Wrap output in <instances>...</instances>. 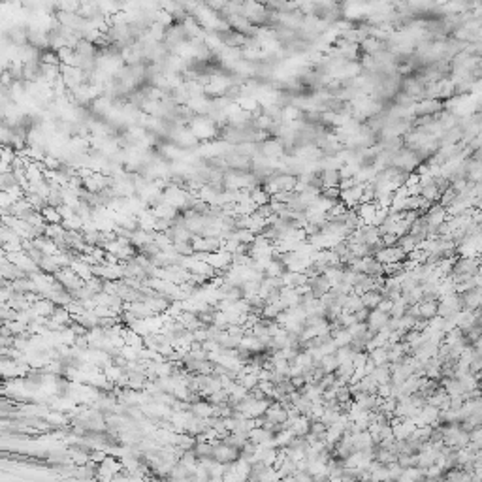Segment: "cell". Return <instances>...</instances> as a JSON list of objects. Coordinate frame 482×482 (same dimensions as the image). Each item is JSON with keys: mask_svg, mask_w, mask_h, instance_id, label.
<instances>
[{"mask_svg": "<svg viewBox=\"0 0 482 482\" xmlns=\"http://www.w3.org/2000/svg\"><path fill=\"white\" fill-rule=\"evenodd\" d=\"M475 316H477V320H475V326H479V328L482 330V307L475 311Z\"/></svg>", "mask_w": 482, "mask_h": 482, "instance_id": "d590c367", "label": "cell"}, {"mask_svg": "<svg viewBox=\"0 0 482 482\" xmlns=\"http://www.w3.org/2000/svg\"><path fill=\"white\" fill-rule=\"evenodd\" d=\"M369 377L375 378L378 386H380V384H388V382H392V365L390 364L378 365V367H375V371H373Z\"/></svg>", "mask_w": 482, "mask_h": 482, "instance_id": "8fae6325", "label": "cell"}, {"mask_svg": "<svg viewBox=\"0 0 482 482\" xmlns=\"http://www.w3.org/2000/svg\"><path fill=\"white\" fill-rule=\"evenodd\" d=\"M382 300V294L377 292V290H373V292H367L362 296V301H364V307L365 309H369V311H375L378 307V303Z\"/></svg>", "mask_w": 482, "mask_h": 482, "instance_id": "2e32d148", "label": "cell"}, {"mask_svg": "<svg viewBox=\"0 0 482 482\" xmlns=\"http://www.w3.org/2000/svg\"><path fill=\"white\" fill-rule=\"evenodd\" d=\"M422 198L424 200H428L430 204H433V202H437V200H441V196H443V192H441V189L433 183V185H428V187H424L422 189Z\"/></svg>", "mask_w": 482, "mask_h": 482, "instance_id": "d6986e66", "label": "cell"}, {"mask_svg": "<svg viewBox=\"0 0 482 482\" xmlns=\"http://www.w3.org/2000/svg\"><path fill=\"white\" fill-rule=\"evenodd\" d=\"M32 309H34V313L38 314V316H45V318H51V314L55 313V309H57V305L53 303L51 300H38L34 305H32Z\"/></svg>", "mask_w": 482, "mask_h": 482, "instance_id": "9c48e42d", "label": "cell"}, {"mask_svg": "<svg viewBox=\"0 0 482 482\" xmlns=\"http://www.w3.org/2000/svg\"><path fill=\"white\" fill-rule=\"evenodd\" d=\"M399 74H411V64L399 66Z\"/></svg>", "mask_w": 482, "mask_h": 482, "instance_id": "8d00e7d4", "label": "cell"}, {"mask_svg": "<svg viewBox=\"0 0 482 482\" xmlns=\"http://www.w3.org/2000/svg\"><path fill=\"white\" fill-rule=\"evenodd\" d=\"M320 179H322V190L332 189V187H339V181H341L339 169H322L320 171Z\"/></svg>", "mask_w": 482, "mask_h": 482, "instance_id": "30bf717a", "label": "cell"}, {"mask_svg": "<svg viewBox=\"0 0 482 482\" xmlns=\"http://www.w3.org/2000/svg\"><path fill=\"white\" fill-rule=\"evenodd\" d=\"M266 420H270V422H273V424H285L288 420L287 409H285L281 403L273 401L272 407L268 409V413H266Z\"/></svg>", "mask_w": 482, "mask_h": 482, "instance_id": "3957f363", "label": "cell"}, {"mask_svg": "<svg viewBox=\"0 0 482 482\" xmlns=\"http://www.w3.org/2000/svg\"><path fill=\"white\" fill-rule=\"evenodd\" d=\"M285 153V145L281 144L279 140H266L262 145V157L266 158H277Z\"/></svg>", "mask_w": 482, "mask_h": 482, "instance_id": "5b68a950", "label": "cell"}, {"mask_svg": "<svg viewBox=\"0 0 482 482\" xmlns=\"http://www.w3.org/2000/svg\"><path fill=\"white\" fill-rule=\"evenodd\" d=\"M57 211H59V215L63 217V222L64 221H68V219H72L74 215H76V209L74 208H70V206H61V208H57Z\"/></svg>", "mask_w": 482, "mask_h": 482, "instance_id": "f1b7e54d", "label": "cell"}, {"mask_svg": "<svg viewBox=\"0 0 482 482\" xmlns=\"http://www.w3.org/2000/svg\"><path fill=\"white\" fill-rule=\"evenodd\" d=\"M234 237L237 239V241H239V243H243V245H252V243L256 241V234H254L252 230H247V228L235 230Z\"/></svg>", "mask_w": 482, "mask_h": 482, "instance_id": "44dd1931", "label": "cell"}, {"mask_svg": "<svg viewBox=\"0 0 482 482\" xmlns=\"http://www.w3.org/2000/svg\"><path fill=\"white\" fill-rule=\"evenodd\" d=\"M251 198H252V202L260 208V206H268V204H272V196L268 194L262 187L258 189H254V190H251Z\"/></svg>", "mask_w": 482, "mask_h": 482, "instance_id": "ffe728a7", "label": "cell"}, {"mask_svg": "<svg viewBox=\"0 0 482 482\" xmlns=\"http://www.w3.org/2000/svg\"><path fill=\"white\" fill-rule=\"evenodd\" d=\"M206 399H208L211 405H226L230 401V392L219 390V392H215V394H211V396H208Z\"/></svg>", "mask_w": 482, "mask_h": 482, "instance_id": "d4e9b609", "label": "cell"}, {"mask_svg": "<svg viewBox=\"0 0 482 482\" xmlns=\"http://www.w3.org/2000/svg\"><path fill=\"white\" fill-rule=\"evenodd\" d=\"M294 439H296V435H294L290 430H283V431H279V433H275V444H277L279 450L290 446Z\"/></svg>", "mask_w": 482, "mask_h": 482, "instance_id": "ac0fdd59", "label": "cell"}, {"mask_svg": "<svg viewBox=\"0 0 482 482\" xmlns=\"http://www.w3.org/2000/svg\"><path fill=\"white\" fill-rule=\"evenodd\" d=\"M258 378H260V380H273V371H270V369H262L260 373H258Z\"/></svg>", "mask_w": 482, "mask_h": 482, "instance_id": "e575fe53", "label": "cell"}, {"mask_svg": "<svg viewBox=\"0 0 482 482\" xmlns=\"http://www.w3.org/2000/svg\"><path fill=\"white\" fill-rule=\"evenodd\" d=\"M375 258L382 266H394V264H403L407 260V254L398 245H394V247H382L380 251H377Z\"/></svg>", "mask_w": 482, "mask_h": 482, "instance_id": "6da1fadb", "label": "cell"}, {"mask_svg": "<svg viewBox=\"0 0 482 482\" xmlns=\"http://www.w3.org/2000/svg\"><path fill=\"white\" fill-rule=\"evenodd\" d=\"M335 356H337L339 364H352L354 362V356H356V351L352 349L351 345L349 347H341Z\"/></svg>", "mask_w": 482, "mask_h": 482, "instance_id": "603a6c76", "label": "cell"}, {"mask_svg": "<svg viewBox=\"0 0 482 482\" xmlns=\"http://www.w3.org/2000/svg\"><path fill=\"white\" fill-rule=\"evenodd\" d=\"M72 272H76V275H78L79 279H83L85 283L87 281H91L92 277H94V273H92V266H89V264H85V262H81L79 258H76V260L72 262Z\"/></svg>", "mask_w": 482, "mask_h": 482, "instance_id": "52a82bcc", "label": "cell"}, {"mask_svg": "<svg viewBox=\"0 0 482 482\" xmlns=\"http://www.w3.org/2000/svg\"><path fill=\"white\" fill-rule=\"evenodd\" d=\"M443 473L444 471L441 469L437 463H435V465H431V467H426V469H424V477H426V479H441V477H443Z\"/></svg>", "mask_w": 482, "mask_h": 482, "instance_id": "4316f807", "label": "cell"}, {"mask_svg": "<svg viewBox=\"0 0 482 482\" xmlns=\"http://www.w3.org/2000/svg\"><path fill=\"white\" fill-rule=\"evenodd\" d=\"M339 365H341V364H339L337 356H335V354H332V356H324L318 367H320V369L324 371L326 375H332V373H335V371H337Z\"/></svg>", "mask_w": 482, "mask_h": 482, "instance_id": "e0dca14e", "label": "cell"}, {"mask_svg": "<svg viewBox=\"0 0 482 482\" xmlns=\"http://www.w3.org/2000/svg\"><path fill=\"white\" fill-rule=\"evenodd\" d=\"M281 482H296L294 477H285V479H281Z\"/></svg>", "mask_w": 482, "mask_h": 482, "instance_id": "f35d334b", "label": "cell"}, {"mask_svg": "<svg viewBox=\"0 0 482 482\" xmlns=\"http://www.w3.org/2000/svg\"><path fill=\"white\" fill-rule=\"evenodd\" d=\"M290 384H292L294 390H301V388L307 384V380H305L303 375H301V377H290Z\"/></svg>", "mask_w": 482, "mask_h": 482, "instance_id": "1f68e13d", "label": "cell"}, {"mask_svg": "<svg viewBox=\"0 0 482 482\" xmlns=\"http://www.w3.org/2000/svg\"><path fill=\"white\" fill-rule=\"evenodd\" d=\"M394 303H396V301L390 300V298H382V300H380V303H378L377 309H378V311H382V313L390 314L392 309H394Z\"/></svg>", "mask_w": 482, "mask_h": 482, "instance_id": "4dcf8cb0", "label": "cell"}, {"mask_svg": "<svg viewBox=\"0 0 482 482\" xmlns=\"http://www.w3.org/2000/svg\"><path fill=\"white\" fill-rule=\"evenodd\" d=\"M42 215H43V219L47 224H63V217L59 215V211L51 206H47V208L42 211Z\"/></svg>", "mask_w": 482, "mask_h": 482, "instance_id": "cb8c5ba5", "label": "cell"}, {"mask_svg": "<svg viewBox=\"0 0 482 482\" xmlns=\"http://www.w3.org/2000/svg\"><path fill=\"white\" fill-rule=\"evenodd\" d=\"M47 420L53 422V424H57V426H64L66 422H68V417H66V415H61V413H49V415H47Z\"/></svg>", "mask_w": 482, "mask_h": 482, "instance_id": "f546056e", "label": "cell"}, {"mask_svg": "<svg viewBox=\"0 0 482 482\" xmlns=\"http://www.w3.org/2000/svg\"><path fill=\"white\" fill-rule=\"evenodd\" d=\"M13 187H19V183L15 179V173H13V171L2 173V175H0V189H2V192H8V190L13 189Z\"/></svg>", "mask_w": 482, "mask_h": 482, "instance_id": "7402d4cb", "label": "cell"}, {"mask_svg": "<svg viewBox=\"0 0 482 482\" xmlns=\"http://www.w3.org/2000/svg\"><path fill=\"white\" fill-rule=\"evenodd\" d=\"M437 309H439V300H422L418 303L420 320H431L433 316H437Z\"/></svg>", "mask_w": 482, "mask_h": 482, "instance_id": "277c9868", "label": "cell"}, {"mask_svg": "<svg viewBox=\"0 0 482 482\" xmlns=\"http://www.w3.org/2000/svg\"><path fill=\"white\" fill-rule=\"evenodd\" d=\"M403 467H401V465H399V463H398V461H396V463H390V465H388V473H390V481H398V479H399V477H401V475H403Z\"/></svg>", "mask_w": 482, "mask_h": 482, "instance_id": "83f0119b", "label": "cell"}, {"mask_svg": "<svg viewBox=\"0 0 482 482\" xmlns=\"http://www.w3.org/2000/svg\"><path fill=\"white\" fill-rule=\"evenodd\" d=\"M332 339H334V343L337 345L339 349H341V347H349L352 343V335L347 328H337V330H334V332H332Z\"/></svg>", "mask_w": 482, "mask_h": 482, "instance_id": "7c38bea8", "label": "cell"}, {"mask_svg": "<svg viewBox=\"0 0 482 482\" xmlns=\"http://www.w3.org/2000/svg\"><path fill=\"white\" fill-rule=\"evenodd\" d=\"M328 482H347L343 477H332V479H328Z\"/></svg>", "mask_w": 482, "mask_h": 482, "instance_id": "74e56055", "label": "cell"}, {"mask_svg": "<svg viewBox=\"0 0 482 482\" xmlns=\"http://www.w3.org/2000/svg\"><path fill=\"white\" fill-rule=\"evenodd\" d=\"M272 437H273V433L270 430H266V428H254V430L249 433V441L254 443L256 446L264 444L268 439H272Z\"/></svg>", "mask_w": 482, "mask_h": 482, "instance_id": "4fadbf2b", "label": "cell"}, {"mask_svg": "<svg viewBox=\"0 0 482 482\" xmlns=\"http://www.w3.org/2000/svg\"><path fill=\"white\" fill-rule=\"evenodd\" d=\"M380 49H382V42L377 40V38H371V36H369L367 40L362 42V51H364V55H371V57H375V55L380 53Z\"/></svg>", "mask_w": 482, "mask_h": 482, "instance_id": "5bb4252c", "label": "cell"}, {"mask_svg": "<svg viewBox=\"0 0 482 482\" xmlns=\"http://www.w3.org/2000/svg\"><path fill=\"white\" fill-rule=\"evenodd\" d=\"M388 322H390V314L382 313V311H378V309L371 311L369 316H367V320H365V324H367V328H369V332H373V334H377V332H380V330H384V328L388 326Z\"/></svg>", "mask_w": 482, "mask_h": 482, "instance_id": "7a4b0ae2", "label": "cell"}, {"mask_svg": "<svg viewBox=\"0 0 482 482\" xmlns=\"http://www.w3.org/2000/svg\"><path fill=\"white\" fill-rule=\"evenodd\" d=\"M375 461H378L380 465H390V463H396L398 461V454L392 452V450H386V448H378L375 452Z\"/></svg>", "mask_w": 482, "mask_h": 482, "instance_id": "9a60e30c", "label": "cell"}, {"mask_svg": "<svg viewBox=\"0 0 482 482\" xmlns=\"http://www.w3.org/2000/svg\"><path fill=\"white\" fill-rule=\"evenodd\" d=\"M249 396H251L252 399H268V398H266V394H264V392L260 390V386H256V388H252V390L249 392Z\"/></svg>", "mask_w": 482, "mask_h": 482, "instance_id": "836d02e7", "label": "cell"}, {"mask_svg": "<svg viewBox=\"0 0 482 482\" xmlns=\"http://www.w3.org/2000/svg\"><path fill=\"white\" fill-rule=\"evenodd\" d=\"M369 360L377 365V367L378 365L390 364V349L388 347H377V349H373V351L369 352Z\"/></svg>", "mask_w": 482, "mask_h": 482, "instance_id": "ba28073f", "label": "cell"}, {"mask_svg": "<svg viewBox=\"0 0 482 482\" xmlns=\"http://www.w3.org/2000/svg\"><path fill=\"white\" fill-rule=\"evenodd\" d=\"M294 479H296V482H313V477L307 471H296Z\"/></svg>", "mask_w": 482, "mask_h": 482, "instance_id": "d6a6232c", "label": "cell"}, {"mask_svg": "<svg viewBox=\"0 0 482 482\" xmlns=\"http://www.w3.org/2000/svg\"><path fill=\"white\" fill-rule=\"evenodd\" d=\"M23 239L13 232L10 226H2V243H21Z\"/></svg>", "mask_w": 482, "mask_h": 482, "instance_id": "484cf974", "label": "cell"}, {"mask_svg": "<svg viewBox=\"0 0 482 482\" xmlns=\"http://www.w3.org/2000/svg\"><path fill=\"white\" fill-rule=\"evenodd\" d=\"M190 411L194 413V417L204 418V420L215 417V405H211L208 399H206V401H204V399H200V401L192 403V409H190Z\"/></svg>", "mask_w": 482, "mask_h": 482, "instance_id": "8992f818", "label": "cell"}]
</instances>
